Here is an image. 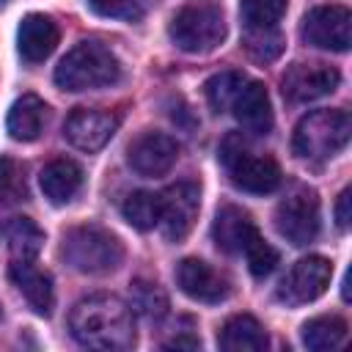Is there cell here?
<instances>
[{"instance_id": "1", "label": "cell", "mask_w": 352, "mask_h": 352, "mask_svg": "<svg viewBox=\"0 0 352 352\" xmlns=\"http://www.w3.org/2000/svg\"><path fill=\"white\" fill-rule=\"evenodd\" d=\"M69 330L88 349L126 352L135 346V314L116 294L82 297L69 314Z\"/></svg>"}, {"instance_id": "2", "label": "cell", "mask_w": 352, "mask_h": 352, "mask_svg": "<svg viewBox=\"0 0 352 352\" xmlns=\"http://www.w3.org/2000/svg\"><path fill=\"white\" fill-rule=\"evenodd\" d=\"M55 85L60 91H94L121 80L118 58L99 41H80L74 44L60 63L55 66Z\"/></svg>"}, {"instance_id": "3", "label": "cell", "mask_w": 352, "mask_h": 352, "mask_svg": "<svg viewBox=\"0 0 352 352\" xmlns=\"http://www.w3.org/2000/svg\"><path fill=\"white\" fill-rule=\"evenodd\" d=\"M60 258L82 275H104L121 267L124 245L102 226H74L60 239Z\"/></svg>"}, {"instance_id": "4", "label": "cell", "mask_w": 352, "mask_h": 352, "mask_svg": "<svg viewBox=\"0 0 352 352\" xmlns=\"http://www.w3.org/2000/svg\"><path fill=\"white\" fill-rule=\"evenodd\" d=\"M352 135V121L346 110H314L302 116L292 135V151L300 160H327L336 157Z\"/></svg>"}, {"instance_id": "5", "label": "cell", "mask_w": 352, "mask_h": 352, "mask_svg": "<svg viewBox=\"0 0 352 352\" xmlns=\"http://www.w3.org/2000/svg\"><path fill=\"white\" fill-rule=\"evenodd\" d=\"M220 160L234 182V187L253 192V195H267L280 187V165L270 154H258L248 146L242 135H228L220 146Z\"/></svg>"}, {"instance_id": "6", "label": "cell", "mask_w": 352, "mask_h": 352, "mask_svg": "<svg viewBox=\"0 0 352 352\" xmlns=\"http://www.w3.org/2000/svg\"><path fill=\"white\" fill-rule=\"evenodd\" d=\"M170 41L182 52L204 55L212 52L226 38V16L217 3H187L182 6L168 25Z\"/></svg>"}, {"instance_id": "7", "label": "cell", "mask_w": 352, "mask_h": 352, "mask_svg": "<svg viewBox=\"0 0 352 352\" xmlns=\"http://www.w3.org/2000/svg\"><path fill=\"white\" fill-rule=\"evenodd\" d=\"M275 228L278 234L292 242L294 248H305L319 236V195L308 187H297L289 192L275 209Z\"/></svg>"}, {"instance_id": "8", "label": "cell", "mask_w": 352, "mask_h": 352, "mask_svg": "<svg viewBox=\"0 0 352 352\" xmlns=\"http://www.w3.org/2000/svg\"><path fill=\"white\" fill-rule=\"evenodd\" d=\"M300 36L305 44L333 52H346L352 44V14L346 6H316L302 16Z\"/></svg>"}, {"instance_id": "9", "label": "cell", "mask_w": 352, "mask_h": 352, "mask_svg": "<svg viewBox=\"0 0 352 352\" xmlns=\"http://www.w3.org/2000/svg\"><path fill=\"white\" fill-rule=\"evenodd\" d=\"M333 278V261L324 256H305L292 264L278 286V300L286 305H305L322 297Z\"/></svg>"}, {"instance_id": "10", "label": "cell", "mask_w": 352, "mask_h": 352, "mask_svg": "<svg viewBox=\"0 0 352 352\" xmlns=\"http://www.w3.org/2000/svg\"><path fill=\"white\" fill-rule=\"evenodd\" d=\"M162 195V234L168 242H184L187 234L192 231L195 220H198V209H201V190L195 182H176L168 190L160 192Z\"/></svg>"}, {"instance_id": "11", "label": "cell", "mask_w": 352, "mask_h": 352, "mask_svg": "<svg viewBox=\"0 0 352 352\" xmlns=\"http://www.w3.org/2000/svg\"><path fill=\"white\" fill-rule=\"evenodd\" d=\"M341 82V72L330 63H292L280 77V91L289 102L302 104L333 94Z\"/></svg>"}, {"instance_id": "12", "label": "cell", "mask_w": 352, "mask_h": 352, "mask_svg": "<svg viewBox=\"0 0 352 352\" xmlns=\"http://www.w3.org/2000/svg\"><path fill=\"white\" fill-rule=\"evenodd\" d=\"M116 129H118V116L107 110H94V107H77L63 121V138L74 148L88 154L104 148L116 135Z\"/></svg>"}, {"instance_id": "13", "label": "cell", "mask_w": 352, "mask_h": 352, "mask_svg": "<svg viewBox=\"0 0 352 352\" xmlns=\"http://www.w3.org/2000/svg\"><path fill=\"white\" fill-rule=\"evenodd\" d=\"M179 160V143L165 135V132H140L129 148H126V162L135 173L140 176H165Z\"/></svg>"}, {"instance_id": "14", "label": "cell", "mask_w": 352, "mask_h": 352, "mask_svg": "<svg viewBox=\"0 0 352 352\" xmlns=\"http://www.w3.org/2000/svg\"><path fill=\"white\" fill-rule=\"evenodd\" d=\"M176 283L179 289L195 300V302H223L231 294V280L226 272L214 270L212 264L201 258H184L176 267Z\"/></svg>"}, {"instance_id": "15", "label": "cell", "mask_w": 352, "mask_h": 352, "mask_svg": "<svg viewBox=\"0 0 352 352\" xmlns=\"http://www.w3.org/2000/svg\"><path fill=\"white\" fill-rule=\"evenodd\" d=\"M8 278L22 292V297L28 300V305L38 316H50L52 314V305H55L52 278H50V272L38 270L33 264V258H14L11 267H8Z\"/></svg>"}, {"instance_id": "16", "label": "cell", "mask_w": 352, "mask_h": 352, "mask_svg": "<svg viewBox=\"0 0 352 352\" xmlns=\"http://www.w3.org/2000/svg\"><path fill=\"white\" fill-rule=\"evenodd\" d=\"M256 234H258V228H256V223L250 220V214H248L245 209L234 206V204L220 206L217 214H214V220H212V239H214V245H217L223 253H228V256L242 253L245 245H248Z\"/></svg>"}, {"instance_id": "17", "label": "cell", "mask_w": 352, "mask_h": 352, "mask_svg": "<svg viewBox=\"0 0 352 352\" xmlns=\"http://www.w3.org/2000/svg\"><path fill=\"white\" fill-rule=\"evenodd\" d=\"M58 38H60V30H58L55 19L47 14H28L16 30L19 55L28 63H41L44 58H50Z\"/></svg>"}, {"instance_id": "18", "label": "cell", "mask_w": 352, "mask_h": 352, "mask_svg": "<svg viewBox=\"0 0 352 352\" xmlns=\"http://www.w3.org/2000/svg\"><path fill=\"white\" fill-rule=\"evenodd\" d=\"M236 121L242 124L245 132L250 135H267L272 129V104H270V94L264 88V82L248 80L245 88L239 91V96L231 104Z\"/></svg>"}, {"instance_id": "19", "label": "cell", "mask_w": 352, "mask_h": 352, "mask_svg": "<svg viewBox=\"0 0 352 352\" xmlns=\"http://www.w3.org/2000/svg\"><path fill=\"white\" fill-rule=\"evenodd\" d=\"M38 184H41V192H44V198L50 204L63 206V204L74 201V195L80 192V187H82V168L74 160L58 157V160H52V162H47L41 168Z\"/></svg>"}, {"instance_id": "20", "label": "cell", "mask_w": 352, "mask_h": 352, "mask_svg": "<svg viewBox=\"0 0 352 352\" xmlns=\"http://www.w3.org/2000/svg\"><path fill=\"white\" fill-rule=\"evenodd\" d=\"M217 346L226 352H264L270 346V336L256 316L236 314L226 319V324L220 327Z\"/></svg>"}, {"instance_id": "21", "label": "cell", "mask_w": 352, "mask_h": 352, "mask_svg": "<svg viewBox=\"0 0 352 352\" xmlns=\"http://www.w3.org/2000/svg\"><path fill=\"white\" fill-rule=\"evenodd\" d=\"M47 121V104L41 96L36 94H22L11 107H8V118H6V129L14 140L30 143L41 135Z\"/></svg>"}, {"instance_id": "22", "label": "cell", "mask_w": 352, "mask_h": 352, "mask_svg": "<svg viewBox=\"0 0 352 352\" xmlns=\"http://www.w3.org/2000/svg\"><path fill=\"white\" fill-rule=\"evenodd\" d=\"M300 338L314 352H327L344 344L346 338V322L336 314L330 316H314L300 327Z\"/></svg>"}, {"instance_id": "23", "label": "cell", "mask_w": 352, "mask_h": 352, "mask_svg": "<svg viewBox=\"0 0 352 352\" xmlns=\"http://www.w3.org/2000/svg\"><path fill=\"white\" fill-rule=\"evenodd\" d=\"M121 214L132 228L151 231L154 226H160V217H162V195L151 190H135L124 198Z\"/></svg>"}, {"instance_id": "24", "label": "cell", "mask_w": 352, "mask_h": 352, "mask_svg": "<svg viewBox=\"0 0 352 352\" xmlns=\"http://www.w3.org/2000/svg\"><path fill=\"white\" fill-rule=\"evenodd\" d=\"M3 236L14 258H36L44 245V231L30 217H14L3 226Z\"/></svg>"}, {"instance_id": "25", "label": "cell", "mask_w": 352, "mask_h": 352, "mask_svg": "<svg viewBox=\"0 0 352 352\" xmlns=\"http://www.w3.org/2000/svg\"><path fill=\"white\" fill-rule=\"evenodd\" d=\"M245 82H248L245 72H239V69H226V72L212 74V77L204 82V96H206V102H209V107H212L214 113H226V110L234 104V99L239 96V91L245 88Z\"/></svg>"}, {"instance_id": "26", "label": "cell", "mask_w": 352, "mask_h": 352, "mask_svg": "<svg viewBox=\"0 0 352 352\" xmlns=\"http://www.w3.org/2000/svg\"><path fill=\"white\" fill-rule=\"evenodd\" d=\"M129 308L146 322H160L168 314V294L160 289V283L135 280L129 289Z\"/></svg>"}, {"instance_id": "27", "label": "cell", "mask_w": 352, "mask_h": 352, "mask_svg": "<svg viewBox=\"0 0 352 352\" xmlns=\"http://www.w3.org/2000/svg\"><path fill=\"white\" fill-rule=\"evenodd\" d=\"M245 50L258 63H272L283 52V36L275 28H248L245 30Z\"/></svg>"}, {"instance_id": "28", "label": "cell", "mask_w": 352, "mask_h": 352, "mask_svg": "<svg viewBox=\"0 0 352 352\" xmlns=\"http://www.w3.org/2000/svg\"><path fill=\"white\" fill-rule=\"evenodd\" d=\"M289 0H239V16L245 28H275Z\"/></svg>"}, {"instance_id": "29", "label": "cell", "mask_w": 352, "mask_h": 352, "mask_svg": "<svg viewBox=\"0 0 352 352\" xmlns=\"http://www.w3.org/2000/svg\"><path fill=\"white\" fill-rule=\"evenodd\" d=\"M242 253H245V258H248V270H250L253 278H267V275L275 270V264H278V250H275L270 242H264L261 234H256V236L245 245Z\"/></svg>"}, {"instance_id": "30", "label": "cell", "mask_w": 352, "mask_h": 352, "mask_svg": "<svg viewBox=\"0 0 352 352\" xmlns=\"http://www.w3.org/2000/svg\"><path fill=\"white\" fill-rule=\"evenodd\" d=\"M25 198V173L16 160L0 157V201Z\"/></svg>"}, {"instance_id": "31", "label": "cell", "mask_w": 352, "mask_h": 352, "mask_svg": "<svg viewBox=\"0 0 352 352\" xmlns=\"http://www.w3.org/2000/svg\"><path fill=\"white\" fill-rule=\"evenodd\" d=\"M88 8L99 16L107 19H124V22H138L143 16V8L138 0H85Z\"/></svg>"}, {"instance_id": "32", "label": "cell", "mask_w": 352, "mask_h": 352, "mask_svg": "<svg viewBox=\"0 0 352 352\" xmlns=\"http://www.w3.org/2000/svg\"><path fill=\"white\" fill-rule=\"evenodd\" d=\"M349 195H352V192H349V187H346V190H341V195H338V201H336V223H338V228H346V226H349V204H352Z\"/></svg>"}, {"instance_id": "33", "label": "cell", "mask_w": 352, "mask_h": 352, "mask_svg": "<svg viewBox=\"0 0 352 352\" xmlns=\"http://www.w3.org/2000/svg\"><path fill=\"white\" fill-rule=\"evenodd\" d=\"M162 346H165V349H198L201 341H198L195 336H179V338H173V341H165Z\"/></svg>"}, {"instance_id": "34", "label": "cell", "mask_w": 352, "mask_h": 352, "mask_svg": "<svg viewBox=\"0 0 352 352\" xmlns=\"http://www.w3.org/2000/svg\"><path fill=\"white\" fill-rule=\"evenodd\" d=\"M0 319H3V311H0Z\"/></svg>"}, {"instance_id": "35", "label": "cell", "mask_w": 352, "mask_h": 352, "mask_svg": "<svg viewBox=\"0 0 352 352\" xmlns=\"http://www.w3.org/2000/svg\"><path fill=\"white\" fill-rule=\"evenodd\" d=\"M0 3H3V0H0Z\"/></svg>"}]
</instances>
